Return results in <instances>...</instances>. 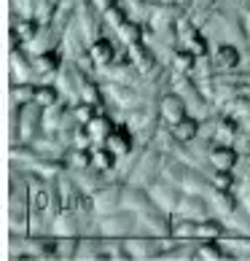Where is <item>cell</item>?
<instances>
[{
  "label": "cell",
  "mask_w": 250,
  "mask_h": 261,
  "mask_svg": "<svg viewBox=\"0 0 250 261\" xmlns=\"http://www.w3.org/2000/svg\"><path fill=\"white\" fill-rule=\"evenodd\" d=\"M197 258H229V253H224V250H220L218 245H213V243H205L199 248Z\"/></svg>",
  "instance_id": "cell-17"
},
{
  "label": "cell",
  "mask_w": 250,
  "mask_h": 261,
  "mask_svg": "<svg viewBox=\"0 0 250 261\" xmlns=\"http://www.w3.org/2000/svg\"><path fill=\"white\" fill-rule=\"evenodd\" d=\"M108 146H110V151H116V153H127V151L132 148L129 132H124V129H113V135L108 138Z\"/></svg>",
  "instance_id": "cell-7"
},
{
  "label": "cell",
  "mask_w": 250,
  "mask_h": 261,
  "mask_svg": "<svg viewBox=\"0 0 250 261\" xmlns=\"http://www.w3.org/2000/svg\"><path fill=\"white\" fill-rule=\"evenodd\" d=\"M113 3L116 0H92V6H94V11H110Z\"/></svg>",
  "instance_id": "cell-24"
},
{
  "label": "cell",
  "mask_w": 250,
  "mask_h": 261,
  "mask_svg": "<svg viewBox=\"0 0 250 261\" xmlns=\"http://www.w3.org/2000/svg\"><path fill=\"white\" fill-rule=\"evenodd\" d=\"M57 67H60V54H54V51H46V54H41V57L33 60V70L41 73V75L57 70Z\"/></svg>",
  "instance_id": "cell-6"
},
{
  "label": "cell",
  "mask_w": 250,
  "mask_h": 261,
  "mask_svg": "<svg viewBox=\"0 0 250 261\" xmlns=\"http://www.w3.org/2000/svg\"><path fill=\"white\" fill-rule=\"evenodd\" d=\"M210 3H213V0H197V8H207Z\"/></svg>",
  "instance_id": "cell-25"
},
{
  "label": "cell",
  "mask_w": 250,
  "mask_h": 261,
  "mask_svg": "<svg viewBox=\"0 0 250 261\" xmlns=\"http://www.w3.org/2000/svg\"><path fill=\"white\" fill-rule=\"evenodd\" d=\"M178 38H180V46H183L186 51H191V54H205V49H207V43H205V38H202L194 27H191L186 19L183 22H178Z\"/></svg>",
  "instance_id": "cell-1"
},
{
  "label": "cell",
  "mask_w": 250,
  "mask_h": 261,
  "mask_svg": "<svg viewBox=\"0 0 250 261\" xmlns=\"http://www.w3.org/2000/svg\"><path fill=\"white\" fill-rule=\"evenodd\" d=\"M178 70H191V67H194V54H191V51H183V54H178Z\"/></svg>",
  "instance_id": "cell-22"
},
{
  "label": "cell",
  "mask_w": 250,
  "mask_h": 261,
  "mask_svg": "<svg viewBox=\"0 0 250 261\" xmlns=\"http://www.w3.org/2000/svg\"><path fill=\"white\" fill-rule=\"evenodd\" d=\"M132 54H134V62H137L143 70H151V67H153V54H151L148 49H143L140 43L132 46Z\"/></svg>",
  "instance_id": "cell-12"
},
{
  "label": "cell",
  "mask_w": 250,
  "mask_h": 261,
  "mask_svg": "<svg viewBox=\"0 0 250 261\" xmlns=\"http://www.w3.org/2000/svg\"><path fill=\"white\" fill-rule=\"evenodd\" d=\"M67 162H70V167H75V170H84V167H89V162H92V156H86V153L84 151H70V159H67Z\"/></svg>",
  "instance_id": "cell-21"
},
{
  "label": "cell",
  "mask_w": 250,
  "mask_h": 261,
  "mask_svg": "<svg viewBox=\"0 0 250 261\" xmlns=\"http://www.w3.org/2000/svg\"><path fill=\"white\" fill-rule=\"evenodd\" d=\"M129 248L134 250L137 256H156V243H151V240H132Z\"/></svg>",
  "instance_id": "cell-14"
},
{
  "label": "cell",
  "mask_w": 250,
  "mask_h": 261,
  "mask_svg": "<svg viewBox=\"0 0 250 261\" xmlns=\"http://www.w3.org/2000/svg\"><path fill=\"white\" fill-rule=\"evenodd\" d=\"M33 100L38 105H54L57 102V89H54V86H41V89H35Z\"/></svg>",
  "instance_id": "cell-13"
},
{
  "label": "cell",
  "mask_w": 250,
  "mask_h": 261,
  "mask_svg": "<svg viewBox=\"0 0 250 261\" xmlns=\"http://www.w3.org/2000/svg\"><path fill=\"white\" fill-rule=\"evenodd\" d=\"M229 116H234L239 124L250 127V100H237V102L232 105V113H229Z\"/></svg>",
  "instance_id": "cell-10"
},
{
  "label": "cell",
  "mask_w": 250,
  "mask_h": 261,
  "mask_svg": "<svg viewBox=\"0 0 250 261\" xmlns=\"http://www.w3.org/2000/svg\"><path fill=\"white\" fill-rule=\"evenodd\" d=\"M124 3V14L132 16V19H143L146 16V3L143 0H121Z\"/></svg>",
  "instance_id": "cell-15"
},
{
  "label": "cell",
  "mask_w": 250,
  "mask_h": 261,
  "mask_svg": "<svg viewBox=\"0 0 250 261\" xmlns=\"http://www.w3.org/2000/svg\"><path fill=\"white\" fill-rule=\"evenodd\" d=\"M92 60H97V62H102V65L113 62L110 43H108V41H97V43H94V46H92Z\"/></svg>",
  "instance_id": "cell-9"
},
{
  "label": "cell",
  "mask_w": 250,
  "mask_h": 261,
  "mask_svg": "<svg viewBox=\"0 0 250 261\" xmlns=\"http://www.w3.org/2000/svg\"><path fill=\"white\" fill-rule=\"evenodd\" d=\"M237 62H239V54H237V49H232V46H224V49L215 54V67L229 70V67H237Z\"/></svg>",
  "instance_id": "cell-8"
},
{
  "label": "cell",
  "mask_w": 250,
  "mask_h": 261,
  "mask_svg": "<svg viewBox=\"0 0 250 261\" xmlns=\"http://www.w3.org/2000/svg\"><path fill=\"white\" fill-rule=\"evenodd\" d=\"M75 250H78L75 240H62V243H57V256H62V258H70Z\"/></svg>",
  "instance_id": "cell-19"
},
{
  "label": "cell",
  "mask_w": 250,
  "mask_h": 261,
  "mask_svg": "<svg viewBox=\"0 0 250 261\" xmlns=\"http://www.w3.org/2000/svg\"><path fill=\"white\" fill-rule=\"evenodd\" d=\"M247 172H250V159H247Z\"/></svg>",
  "instance_id": "cell-26"
},
{
  "label": "cell",
  "mask_w": 250,
  "mask_h": 261,
  "mask_svg": "<svg viewBox=\"0 0 250 261\" xmlns=\"http://www.w3.org/2000/svg\"><path fill=\"white\" fill-rule=\"evenodd\" d=\"M197 121L194 119H180L178 124H172V138H175L178 143H188L197 138Z\"/></svg>",
  "instance_id": "cell-5"
},
{
  "label": "cell",
  "mask_w": 250,
  "mask_h": 261,
  "mask_svg": "<svg viewBox=\"0 0 250 261\" xmlns=\"http://www.w3.org/2000/svg\"><path fill=\"white\" fill-rule=\"evenodd\" d=\"M86 135H89L92 143H102L108 140L113 135V124L110 119H105V116H92L89 121H86Z\"/></svg>",
  "instance_id": "cell-2"
},
{
  "label": "cell",
  "mask_w": 250,
  "mask_h": 261,
  "mask_svg": "<svg viewBox=\"0 0 250 261\" xmlns=\"http://www.w3.org/2000/svg\"><path fill=\"white\" fill-rule=\"evenodd\" d=\"M89 167H92V170H97V172H102V170H110V167H113V156H110L108 151H94V153H92Z\"/></svg>",
  "instance_id": "cell-11"
},
{
  "label": "cell",
  "mask_w": 250,
  "mask_h": 261,
  "mask_svg": "<svg viewBox=\"0 0 250 261\" xmlns=\"http://www.w3.org/2000/svg\"><path fill=\"white\" fill-rule=\"evenodd\" d=\"M210 162H213L215 170H232L234 162H237V153L226 146H218V148L210 151Z\"/></svg>",
  "instance_id": "cell-4"
},
{
  "label": "cell",
  "mask_w": 250,
  "mask_h": 261,
  "mask_svg": "<svg viewBox=\"0 0 250 261\" xmlns=\"http://www.w3.org/2000/svg\"><path fill=\"white\" fill-rule=\"evenodd\" d=\"M33 207H35V210H43V207H46V191H43V189H38V194L33 197Z\"/></svg>",
  "instance_id": "cell-23"
},
{
  "label": "cell",
  "mask_w": 250,
  "mask_h": 261,
  "mask_svg": "<svg viewBox=\"0 0 250 261\" xmlns=\"http://www.w3.org/2000/svg\"><path fill=\"white\" fill-rule=\"evenodd\" d=\"M183 111H186V102L180 97H175V94H167V97L161 100V113H164V119L170 124H178L183 119Z\"/></svg>",
  "instance_id": "cell-3"
},
{
  "label": "cell",
  "mask_w": 250,
  "mask_h": 261,
  "mask_svg": "<svg viewBox=\"0 0 250 261\" xmlns=\"http://www.w3.org/2000/svg\"><path fill=\"white\" fill-rule=\"evenodd\" d=\"M14 33L19 38H24V41H30V38L35 35V22H30V19H19L16 27H14Z\"/></svg>",
  "instance_id": "cell-18"
},
{
  "label": "cell",
  "mask_w": 250,
  "mask_h": 261,
  "mask_svg": "<svg viewBox=\"0 0 250 261\" xmlns=\"http://www.w3.org/2000/svg\"><path fill=\"white\" fill-rule=\"evenodd\" d=\"M218 234H220V226H218V224H197V237L215 240Z\"/></svg>",
  "instance_id": "cell-20"
},
{
  "label": "cell",
  "mask_w": 250,
  "mask_h": 261,
  "mask_svg": "<svg viewBox=\"0 0 250 261\" xmlns=\"http://www.w3.org/2000/svg\"><path fill=\"white\" fill-rule=\"evenodd\" d=\"M81 102H89V105H100V102H102L97 86H94L92 81H86V84L81 86Z\"/></svg>",
  "instance_id": "cell-16"
}]
</instances>
